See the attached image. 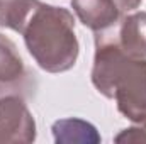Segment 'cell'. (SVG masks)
Returning <instances> with one entry per match:
<instances>
[{
	"label": "cell",
	"instance_id": "6da1fadb",
	"mask_svg": "<svg viewBox=\"0 0 146 144\" xmlns=\"http://www.w3.org/2000/svg\"><path fill=\"white\" fill-rule=\"evenodd\" d=\"M114 26L95 32L92 83L115 100L126 119L138 124L146 114V58L127 56L115 41Z\"/></svg>",
	"mask_w": 146,
	"mask_h": 144
},
{
	"label": "cell",
	"instance_id": "7a4b0ae2",
	"mask_svg": "<svg viewBox=\"0 0 146 144\" xmlns=\"http://www.w3.org/2000/svg\"><path fill=\"white\" fill-rule=\"evenodd\" d=\"M22 36L29 54L44 71L63 73L75 66L80 44L75 34V19L68 9L41 2Z\"/></svg>",
	"mask_w": 146,
	"mask_h": 144
},
{
	"label": "cell",
	"instance_id": "3957f363",
	"mask_svg": "<svg viewBox=\"0 0 146 144\" xmlns=\"http://www.w3.org/2000/svg\"><path fill=\"white\" fill-rule=\"evenodd\" d=\"M36 141V120L27 104L17 95L0 98V144H29Z\"/></svg>",
	"mask_w": 146,
	"mask_h": 144
},
{
	"label": "cell",
	"instance_id": "277c9868",
	"mask_svg": "<svg viewBox=\"0 0 146 144\" xmlns=\"http://www.w3.org/2000/svg\"><path fill=\"white\" fill-rule=\"evenodd\" d=\"M72 7L80 22L100 32L119 22L121 9L115 0H72Z\"/></svg>",
	"mask_w": 146,
	"mask_h": 144
},
{
	"label": "cell",
	"instance_id": "5b68a950",
	"mask_svg": "<svg viewBox=\"0 0 146 144\" xmlns=\"http://www.w3.org/2000/svg\"><path fill=\"white\" fill-rule=\"evenodd\" d=\"M114 36L127 56L146 58V12L126 15L114 26Z\"/></svg>",
	"mask_w": 146,
	"mask_h": 144
},
{
	"label": "cell",
	"instance_id": "8992f818",
	"mask_svg": "<svg viewBox=\"0 0 146 144\" xmlns=\"http://www.w3.org/2000/svg\"><path fill=\"white\" fill-rule=\"evenodd\" d=\"M54 143L58 144H99L100 134L97 132L95 126L76 117L60 119L51 127Z\"/></svg>",
	"mask_w": 146,
	"mask_h": 144
},
{
	"label": "cell",
	"instance_id": "52a82bcc",
	"mask_svg": "<svg viewBox=\"0 0 146 144\" xmlns=\"http://www.w3.org/2000/svg\"><path fill=\"white\" fill-rule=\"evenodd\" d=\"M39 3V0H0V27L22 34Z\"/></svg>",
	"mask_w": 146,
	"mask_h": 144
},
{
	"label": "cell",
	"instance_id": "ba28073f",
	"mask_svg": "<svg viewBox=\"0 0 146 144\" xmlns=\"http://www.w3.org/2000/svg\"><path fill=\"white\" fill-rule=\"evenodd\" d=\"M24 61L15 44L0 34V83H14L24 76Z\"/></svg>",
	"mask_w": 146,
	"mask_h": 144
},
{
	"label": "cell",
	"instance_id": "9c48e42d",
	"mask_svg": "<svg viewBox=\"0 0 146 144\" xmlns=\"http://www.w3.org/2000/svg\"><path fill=\"white\" fill-rule=\"evenodd\" d=\"M114 141L115 143H146V134L139 126L129 127V129H124L121 134H117Z\"/></svg>",
	"mask_w": 146,
	"mask_h": 144
},
{
	"label": "cell",
	"instance_id": "30bf717a",
	"mask_svg": "<svg viewBox=\"0 0 146 144\" xmlns=\"http://www.w3.org/2000/svg\"><path fill=\"white\" fill-rule=\"evenodd\" d=\"M115 2H117L121 12L122 10H134L141 5V0H115Z\"/></svg>",
	"mask_w": 146,
	"mask_h": 144
},
{
	"label": "cell",
	"instance_id": "8fae6325",
	"mask_svg": "<svg viewBox=\"0 0 146 144\" xmlns=\"http://www.w3.org/2000/svg\"><path fill=\"white\" fill-rule=\"evenodd\" d=\"M138 124H139V127L143 129V132L146 134V114H145V117H143V119H141V120H139Z\"/></svg>",
	"mask_w": 146,
	"mask_h": 144
}]
</instances>
